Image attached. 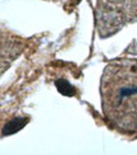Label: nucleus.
<instances>
[{
    "mask_svg": "<svg viewBox=\"0 0 137 155\" xmlns=\"http://www.w3.org/2000/svg\"><path fill=\"white\" fill-rule=\"evenodd\" d=\"M107 118L125 130L137 131V61H118L106 69L102 80Z\"/></svg>",
    "mask_w": 137,
    "mask_h": 155,
    "instance_id": "1",
    "label": "nucleus"
},
{
    "mask_svg": "<svg viewBox=\"0 0 137 155\" xmlns=\"http://www.w3.org/2000/svg\"><path fill=\"white\" fill-rule=\"evenodd\" d=\"M19 51H21V47L17 40L0 36V73L5 70L11 60H14Z\"/></svg>",
    "mask_w": 137,
    "mask_h": 155,
    "instance_id": "2",
    "label": "nucleus"
}]
</instances>
